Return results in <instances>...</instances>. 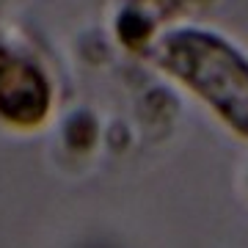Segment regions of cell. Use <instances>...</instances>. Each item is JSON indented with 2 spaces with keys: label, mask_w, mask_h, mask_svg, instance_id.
<instances>
[{
  "label": "cell",
  "mask_w": 248,
  "mask_h": 248,
  "mask_svg": "<svg viewBox=\"0 0 248 248\" xmlns=\"http://www.w3.org/2000/svg\"><path fill=\"white\" fill-rule=\"evenodd\" d=\"M94 135H97V127H94V122H91V116H86V113L72 116L69 127H66V138H69L72 146L86 149V146H91Z\"/></svg>",
  "instance_id": "obj_3"
},
{
  "label": "cell",
  "mask_w": 248,
  "mask_h": 248,
  "mask_svg": "<svg viewBox=\"0 0 248 248\" xmlns=\"http://www.w3.org/2000/svg\"><path fill=\"white\" fill-rule=\"evenodd\" d=\"M50 105L42 72L0 50V113L17 124H39Z\"/></svg>",
  "instance_id": "obj_2"
},
{
  "label": "cell",
  "mask_w": 248,
  "mask_h": 248,
  "mask_svg": "<svg viewBox=\"0 0 248 248\" xmlns=\"http://www.w3.org/2000/svg\"><path fill=\"white\" fill-rule=\"evenodd\" d=\"M163 63L248 135V63L221 39L179 31L163 45Z\"/></svg>",
  "instance_id": "obj_1"
}]
</instances>
